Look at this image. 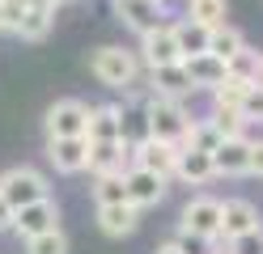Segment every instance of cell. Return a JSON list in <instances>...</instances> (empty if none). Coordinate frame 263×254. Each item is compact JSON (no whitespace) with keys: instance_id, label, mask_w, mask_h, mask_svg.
Instances as JSON below:
<instances>
[{"instance_id":"16","label":"cell","mask_w":263,"mask_h":254,"mask_svg":"<svg viewBox=\"0 0 263 254\" xmlns=\"http://www.w3.org/2000/svg\"><path fill=\"white\" fill-rule=\"evenodd\" d=\"M115 13H119V22L127 30H136L140 38L161 26V5L157 0H115Z\"/></svg>"},{"instance_id":"8","label":"cell","mask_w":263,"mask_h":254,"mask_svg":"<svg viewBox=\"0 0 263 254\" xmlns=\"http://www.w3.org/2000/svg\"><path fill=\"white\" fill-rule=\"evenodd\" d=\"M263 229L259 208L251 199H221V242H238V237Z\"/></svg>"},{"instance_id":"27","label":"cell","mask_w":263,"mask_h":254,"mask_svg":"<svg viewBox=\"0 0 263 254\" xmlns=\"http://www.w3.org/2000/svg\"><path fill=\"white\" fill-rule=\"evenodd\" d=\"M26 254H68V237H64V229H51L43 237H30Z\"/></svg>"},{"instance_id":"33","label":"cell","mask_w":263,"mask_h":254,"mask_svg":"<svg viewBox=\"0 0 263 254\" xmlns=\"http://www.w3.org/2000/svg\"><path fill=\"white\" fill-rule=\"evenodd\" d=\"M251 174L263 178V140H255V148H251Z\"/></svg>"},{"instance_id":"1","label":"cell","mask_w":263,"mask_h":254,"mask_svg":"<svg viewBox=\"0 0 263 254\" xmlns=\"http://www.w3.org/2000/svg\"><path fill=\"white\" fill-rule=\"evenodd\" d=\"M191 127H195V119L187 114L183 102H174V97H157V93L144 97V135H149V140L174 144V148H187Z\"/></svg>"},{"instance_id":"18","label":"cell","mask_w":263,"mask_h":254,"mask_svg":"<svg viewBox=\"0 0 263 254\" xmlns=\"http://www.w3.org/2000/svg\"><path fill=\"white\" fill-rule=\"evenodd\" d=\"M123 106H89V144H106V140H123Z\"/></svg>"},{"instance_id":"5","label":"cell","mask_w":263,"mask_h":254,"mask_svg":"<svg viewBox=\"0 0 263 254\" xmlns=\"http://www.w3.org/2000/svg\"><path fill=\"white\" fill-rule=\"evenodd\" d=\"M47 140H81L89 135V106L81 97H60L47 106Z\"/></svg>"},{"instance_id":"20","label":"cell","mask_w":263,"mask_h":254,"mask_svg":"<svg viewBox=\"0 0 263 254\" xmlns=\"http://www.w3.org/2000/svg\"><path fill=\"white\" fill-rule=\"evenodd\" d=\"M136 225H140V208H132V203L98 208V229L106 237H127V233H136Z\"/></svg>"},{"instance_id":"37","label":"cell","mask_w":263,"mask_h":254,"mask_svg":"<svg viewBox=\"0 0 263 254\" xmlns=\"http://www.w3.org/2000/svg\"><path fill=\"white\" fill-rule=\"evenodd\" d=\"M55 5H64V0H55Z\"/></svg>"},{"instance_id":"6","label":"cell","mask_w":263,"mask_h":254,"mask_svg":"<svg viewBox=\"0 0 263 254\" xmlns=\"http://www.w3.org/2000/svg\"><path fill=\"white\" fill-rule=\"evenodd\" d=\"M140 64L144 68H166V64H183V51H178V38H174V26L161 22L157 30H149L140 38Z\"/></svg>"},{"instance_id":"19","label":"cell","mask_w":263,"mask_h":254,"mask_svg":"<svg viewBox=\"0 0 263 254\" xmlns=\"http://www.w3.org/2000/svg\"><path fill=\"white\" fill-rule=\"evenodd\" d=\"M183 68H187V76H191V85L195 89H221L225 85V76H229V64H221L217 55H191V60H183Z\"/></svg>"},{"instance_id":"30","label":"cell","mask_w":263,"mask_h":254,"mask_svg":"<svg viewBox=\"0 0 263 254\" xmlns=\"http://www.w3.org/2000/svg\"><path fill=\"white\" fill-rule=\"evenodd\" d=\"M242 119L246 123H263V85H251V93L242 102Z\"/></svg>"},{"instance_id":"7","label":"cell","mask_w":263,"mask_h":254,"mask_svg":"<svg viewBox=\"0 0 263 254\" xmlns=\"http://www.w3.org/2000/svg\"><path fill=\"white\" fill-rule=\"evenodd\" d=\"M51 229H60V208H55V199H39V203H30V208H22L17 216H13V233H17L22 242L43 237V233H51Z\"/></svg>"},{"instance_id":"24","label":"cell","mask_w":263,"mask_h":254,"mask_svg":"<svg viewBox=\"0 0 263 254\" xmlns=\"http://www.w3.org/2000/svg\"><path fill=\"white\" fill-rule=\"evenodd\" d=\"M246 93H251V81L225 76V85H221V89H212V110H242Z\"/></svg>"},{"instance_id":"2","label":"cell","mask_w":263,"mask_h":254,"mask_svg":"<svg viewBox=\"0 0 263 254\" xmlns=\"http://www.w3.org/2000/svg\"><path fill=\"white\" fill-rule=\"evenodd\" d=\"M89 72L106 85V89H136V81H140V55L136 51H127V47H98L89 51Z\"/></svg>"},{"instance_id":"10","label":"cell","mask_w":263,"mask_h":254,"mask_svg":"<svg viewBox=\"0 0 263 254\" xmlns=\"http://www.w3.org/2000/svg\"><path fill=\"white\" fill-rule=\"evenodd\" d=\"M174 161H178V148H174V144L149 140V135L132 144V165H136V169H149V174L174 178Z\"/></svg>"},{"instance_id":"26","label":"cell","mask_w":263,"mask_h":254,"mask_svg":"<svg viewBox=\"0 0 263 254\" xmlns=\"http://www.w3.org/2000/svg\"><path fill=\"white\" fill-rule=\"evenodd\" d=\"M208 123L217 127V135H221V140L246 135V119H242V110H212V114H208Z\"/></svg>"},{"instance_id":"4","label":"cell","mask_w":263,"mask_h":254,"mask_svg":"<svg viewBox=\"0 0 263 254\" xmlns=\"http://www.w3.org/2000/svg\"><path fill=\"white\" fill-rule=\"evenodd\" d=\"M0 195L9 199L13 212H22V208H30V203H39V199H51V186H47L43 169H34V165H13V169L0 174Z\"/></svg>"},{"instance_id":"21","label":"cell","mask_w":263,"mask_h":254,"mask_svg":"<svg viewBox=\"0 0 263 254\" xmlns=\"http://www.w3.org/2000/svg\"><path fill=\"white\" fill-rule=\"evenodd\" d=\"M242 51H246V34L238 30V26H217V30H212V38H208V55H217L221 64H229V60H238L242 55Z\"/></svg>"},{"instance_id":"12","label":"cell","mask_w":263,"mask_h":254,"mask_svg":"<svg viewBox=\"0 0 263 254\" xmlns=\"http://www.w3.org/2000/svg\"><path fill=\"white\" fill-rule=\"evenodd\" d=\"M166 182H170V178L132 165V169H127V203H132V208H140V212H144V208H157V203L166 199Z\"/></svg>"},{"instance_id":"23","label":"cell","mask_w":263,"mask_h":254,"mask_svg":"<svg viewBox=\"0 0 263 254\" xmlns=\"http://www.w3.org/2000/svg\"><path fill=\"white\" fill-rule=\"evenodd\" d=\"M93 199H98V208L127 203V174H102V178H93Z\"/></svg>"},{"instance_id":"31","label":"cell","mask_w":263,"mask_h":254,"mask_svg":"<svg viewBox=\"0 0 263 254\" xmlns=\"http://www.w3.org/2000/svg\"><path fill=\"white\" fill-rule=\"evenodd\" d=\"M229 246H234V254H263V229L246 233V237H238V242H229Z\"/></svg>"},{"instance_id":"25","label":"cell","mask_w":263,"mask_h":254,"mask_svg":"<svg viewBox=\"0 0 263 254\" xmlns=\"http://www.w3.org/2000/svg\"><path fill=\"white\" fill-rule=\"evenodd\" d=\"M225 13H229L225 0H187V17L200 22V26H208V30L225 26Z\"/></svg>"},{"instance_id":"34","label":"cell","mask_w":263,"mask_h":254,"mask_svg":"<svg viewBox=\"0 0 263 254\" xmlns=\"http://www.w3.org/2000/svg\"><path fill=\"white\" fill-rule=\"evenodd\" d=\"M153 254H187V250H183V246H178V242H166V246H157Z\"/></svg>"},{"instance_id":"15","label":"cell","mask_w":263,"mask_h":254,"mask_svg":"<svg viewBox=\"0 0 263 254\" xmlns=\"http://www.w3.org/2000/svg\"><path fill=\"white\" fill-rule=\"evenodd\" d=\"M51 22H55V0H30L26 13H22V26L13 30L22 43H43L51 34Z\"/></svg>"},{"instance_id":"3","label":"cell","mask_w":263,"mask_h":254,"mask_svg":"<svg viewBox=\"0 0 263 254\" xmlns=\"http://www.w3.org/2000/svg\"><path fill=\"white\" fill-rule=\"evenodd\" d=\"M178 237H187V242H221V199L217 195L187 199L183 216H178Z\"/></svg>"},{"instance_id":"13","label":"cell","mask_w":263,"mask_h":254,"mask_svg":"<svg viewBox=\"0 0 263 254\" xmlns=\"http://www.w3.org/2000/svg\"><path fill=\"white\" fill-rule=\"evenodd\" d=\"M47 161L55 165V174H81L89 165V140H47Z\"/></svg>"},{"instance_id":"28","label":"cell","mask_w":263,"mask_h":254,"mask_svg":"<svg viewBox=\"0 0 263 254\" xmlns=\"http://www.w3.org/2000/svg\"><path fill=\"white\" fill-rule=\"evenodd\" d=\"M217 144H221L217 127H212L208 119H195V127H191V140H187V148H200V152H217Z\"/></svg>"},{"instance_id":"36","label":"cell","mask_w":263,"mask_h":254,"mask_svg":"<svg viewBox=\"0 0 263 254\" xmlns=\"http://www.w3.org/2000/svg\"><path fill=\"white\" fill-rule=\"evenodd\" d=\"M255 85H263V60H259V72H255Z\"/></svg>"},{"instance_id":"29","label":"cell","mask_w":263,"mask_h":254,"mask_svg":"<svg viewBox=\"0 0 263 254\" xmlns=\"http://www.w3.org/2000/svg\"><path fill=\"white\" fill-rule=\"evenodd\" d=\"M259 60H263L259 51H251V47H246V51H242L238 60H229V76H238V81H251V85H255V72H259Z\"/></svg>"},{"instance_id":"35","label":"cell","mask_w":263,"mask_h":254,"mask_svg":"<svg viewBox=\"0 0 263 254\" xmlns=\"http://www.w3.org/2000/svg\"><path fill=\"white\" fill-rule=\"evenodd\" d=\"M9 30V22H5V0H0V34Z\"/></svg>"},{"instance_id":"9","label":"cell","mask_w":263,"mask_h":254,"mask_svg":"<svg viewBox=\"0 0 263 254\" xmlns=\"http://www.w3.org/2000/svg\"><path fill=\"white\" fill-rule=\"evenodd\" d=\"M251 148H255V140H246V135L221 140L217 152H212V169H217V178H242V174H251Z\"/></svg>"},{"instance_id":"11","label":"cell","mask_w":263,"mask_h":254,"mask_svg":"<svg viewBox=\"0 0 263 254\" xmlns=\"http://www.w3.org/2000/svg\"><path fill=\"white\" fill-rule=\"evenodd\" d=\"M89 174H127L132 169V140H106V144H89Z\"/></svg>"},{"instance_id":"38","label":"cell","mask_w":263,"mask_h":254,"mask_svg":"<svg viewBox=\"0 0 263 254\" xmlns=\"http://www.w3.org/2000/svg\"><path fill=\"white\" fill-rule=\"evenodd\" d=\"M157 5H161V0H157Z\"/></svg>"},{"instance_id":"32","label":"cell","mask_w":263,"mask_h":254,"mask_svg":"<svg viewBox=\"0 0 263 254\" xmlns=\"http://www.w3.org/2000/svg\"><path fill=\"white\" fill-rule=\"evenodd\" d=\"M13 216H17V212H13V208H9V199L0 195V233H9V229H13Z\"/></svg>"},{"instance_id":"22","label":"cell","mask_w":263,"mask_h":254,"mask_svg":"<svg viewBox=\"0 0 263 254\" xmlns=\"http://www.w3.org/2000/svg\"><path fill=\"white\" fill-rule=\"evenodd\" d=\"M174 38H178V51H183V60H191V55H204V51H208L212 30L200 26V22H191V17H183V22H174Z\"/></svg>"},{"instance_id":"14","label":"cell","mask_w":263,"mask_h":254,"mask_svg":"<svg viewBox=\"0 0 263 254\" xmlns=\"http://www.w3.org/2000/svg\"><path fill=\"white\" fill-rule=\"evenodd\" d=\"M149 93L183 102L187 93H195V85H191V76H187L183 64H166V68H149Z\"/></svg>"},{"instance_id":"17","label":"cell","mask_w":263,"mask_h":254,"mask_svg":"<svg viewBox=\"0 0 263 254\" xmlns=\"http://www.w3.org/2000/svg\"><path fill=\"white\" fill-rule=\"evenodd\" d=\"M174 178L187 182V186H204L217 178L212 169V152H200V148H178V161H174Z\"/></svg>"}]
</instances>
